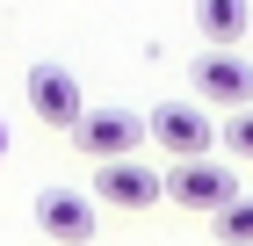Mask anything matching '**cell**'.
Listing matches in <instances>:
<instances>
[{"label":"cell","mask_w":253,"mask_h":246,"mask_svg":"<svg viewBox=\"0 0 253 246\" xmlns=\"http://www.w3.org/2000/svg\"><path fill=\"white\" fill-rule=\"evenodd\" d=\"M37 225H43V239H58V246H87V239H94V196L43 189L37 196Z\"/></svg>","instance_id":"6"},{"label":"cell","mask_w":253,"mask_h":246,"mask_svg":"<svg viewBox=\"0 0 253 246\" xmlns=\"http://www.w3.org/2000/svg\"><path fill=\"white\" fill-rule=\"evenodd\" d=\"M145 138H152L167 159H210L217 152V116L203 101H159L145 116Z\"/></svg>","instance_id":"2"},{"label":"cell","mask_w":253,"mask_h":246,"mask_svg":"<svg viewBox=\"0 0 253 246\" xmlns=\"http://www.w3.org/2000/svg\"><path fill=\"white\" fill-rule=\"evenodd\" d=\"M159 196L167 203H181V210H203V217H217L224 203H239V174L224 167V159H174V167L159 174Z\"/></svg>","instance_id":"1"},{"label":"cell","mask_w":253,"mask_h":246,"mask_svg":"<svg viewBox=\"0 0 253 246\" xmlns=\"http://www.w3.org/2000/svg\"><path fill=\"white\" fill-rule=\"evenodd\" d=\"M94 196L109 210H152L159 203V167H145V159H109V167H94Z\"/></svg>","instance_id":"7"},{"label":"cell","mask_w":253,"mask_h":246,"mask_svg":"<svg viewBox=\"0 0 253 246\" xmlns=\"http://www.w3.org/2000/svg\"><path fill=\"white\" fill-rule=\"evenodd\" d=\"M217 145L253 167V109H232V116H224V123H217Z\"/></svg>","instance_id":"10"},{"label":"cell","mask_w":253,"mask_h":246,"mask_svg":"<svg viewBox=\"0 0 253 246\" xmlns=\"http://www.w3.org/2000/svg\"><path fill=\"white\" fill-rule=\"evenodd\" d=\"M246 0H195V29H203V44L210 51H232L239 37H246Z\"/></svg>","instance_id":"8"},{"label":"cell","mask_w":253,"mask_h":246,"mask_svg":"<svg viewBox=\"0 0 253 246\" xmlns=\"http://www.w3.org/2000/svg\"><path fill=\"white\" fill-rule=\"evenodd\" d=\"M73 145L94 159V167H109V159H137V145H145V116L130 109H87L73 123Z\"/></svg>","instance_id":"4"},{"label":"cell","mask_w":253,"mask_h":246,"mask_svg":"<svg viewBox=\"0 0 253 246\" xmlns=\"http://www.w3.org/2000/svg\"><path fill=\"white\" fill-rule=\"evenodd\" d=\"M29 109L51 123V131H73L80 116H87V95H80V80L65 65H29Z\"/></svg>","instance_id":"5"},{"label":"cell","mask_w":253,"mask_h":246,"mask_svg":"<svg viewBox=\"0 0 253 246\" xmlns=\"http://www.w3.org/2000/svg\"><path fill=\"white\" fill-rule=\"evenodd\" d=\"M217 239L224 246H253V196H239V203L217 210Z\"/></svg>","instance_id":"9"},{"label":"cell","mask_w":253,"mask_h":246,"mask_svg":"<svg viewBox=\"0 0 253 246\" xmlns=\"http://www.w3.org/2000/svg\"><path fill=\"white\" fill-rule=\"evenodd\" d=\"M0 152H7V131H0Z\"/></svg>","instance_id":"11"},{"label":"cell","mask_w":253,"mask_h":246,"mask_svg":"<svg viewBox=\"0 0 253 246\" xmlns=\"http://www.w3.org/2000/svg\"><path fill=\"white\" fill-rule=\"evenodd\" d=\"M188 87L210 116H232V109H253V65L239 51H203L188 65Z\"/></svg>","instance_id":"3"}]
</instances>
